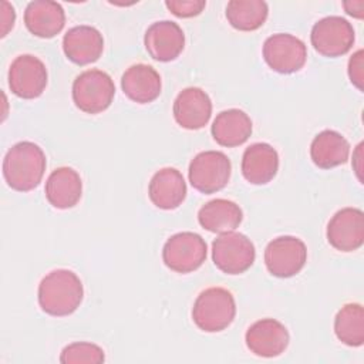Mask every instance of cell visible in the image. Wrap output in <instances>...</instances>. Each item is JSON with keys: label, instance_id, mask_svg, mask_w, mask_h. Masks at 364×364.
Segmentation results:
<instances>
[{"label": "cell", "instance_id": "obj_8", "mask_svg": "<svg viewBox=\"0 0 364 364\" xmlns=\"http://www.w3.org/2000/svg\"><path fill=\"white\" fill-rule=\"evenodd\" d=\"M314 50L324 57H341L347 54L355 40L353 26L340 16H328L318 20L310 34Z\"/></svg>", "mask_w": 364, "mask_h": 364}, {"label": "cell", "instance_id": "obj_15", "mask_svg": "<svg viewBox=\"0 0 364 364\" xmlns=\"http://www.w3.org/2000/svg\"><path fill=\"white\" fill-rule=\"evenodd\" d=\"M173 118L185 129L203 128L212 115V101L209 95L198 88L188 87L182 90L173 101Z\"/></svg>", "mask_w": 364, "mask_h": 364}, {"label": "cell", "instance_id": "obj_10", "mask_svg": "<svg viewBox=\"0 0 364 364\" xmlns=\"http://www.w3.org/2000/svg\"><path fill=\"white\" fill-rule=\"evenodd\" d=\"M266 64L280 74H291L303 68L307 60L306 44L296 36L277 33L266 38L263 44Z\"/></svg>", "mask_w": 364, "mask_h": 364}, {"label": "cell", "instance_id": "obj_6", "mask_svg": "<svg viewBox=\"0 0 364 364\" xmlns=\"http://www.w3.org/2000/svg\"><path fill=\"white\" fill-rule=\"evenodd\" d=\"M232 172L230 159L220 151L199 152L189 164V182L202 193H215L223 189Z\"/></svg>", "mask_w": 364, "mask_h": 364}, {"label": "cell", "instance_id": "obj_1", "mask_svg": "<svg viewBox=\"0 0 364 364\" xmlns=\"http://www.w3.org/2000/svg\"><path fill=\"white\" fill-rule=\"evenodd\" d=\"M84 287L80 277L67 269L50 272L38 284V304L50 316L73 314L81 304Z\"/></svg>", "mask_w": 364, "mask_h": 364}, {"label": "cell", "instance_id": "obj_27", "mask_svg": "<svg viewBox=\"0 0 364 364\" xmlns=\"http://www.w3.org/2000/svg\"><path fill=\"white\" fill-rule=\"evenodd\" d=\"M104 360H105L104 350L94 343H85V341L68 344L67 347H64L60 355V361L64 364H80V363L101 364L104 363Z\"/></svg>", "mask_w": 364, "mask_h": 364}, {"label": "cell", "instance_id": "obj_22", "mask_svg": "<svg viewBox=\"0 0 364 364\" xmlns=\"http://www.w3.org/2000/svg\"><path fill=\"white\" fill-rule=\"evenodd\" d=\"M210 132L219 145L228 148L239 146L245 144L252 134V119L245 111L230 108L216 115Z\"/></svg>", "mask_w": 364, "mask_h": 364}, {"label": "cell", "instance_id": "obj_2", "mask_svg": "<svg viewBox=\"0 0 364 364\" xmlns=\"http://www.w3.org/2000/svg\"><path fill=\"white\" fill-rule=\"evenodd\" d=\"M43 149L30 141L14 144L3 159V176L7 185L18 192H28L38 186L46 171Z\"/></svg>", "mask_w": 364, "mask_h": 364}, {"label": "cell", "instance_id": "obj_29", "mask_svg": "<svg viewBox=\"0 0 364 364\" xmlns=\"http://www.w3.org/2000/svg\"><path fill=\"white\" fill-rule=\"evenodd\" d=\"M363 60H364V51L363 50H358L355 51L350 60H348V77H350V81L360 90L363 91V82H364V64H363Z\"/></svg>", "mask_w": 364, "mask_h": 364}, {"label": "cell", "instance_id": "obj_3", "mask_svg": "<svg viewBox=\"0 0 364 364\" xmlns=\"http://www.w3.org/2000/svg\"><path fill=\"white\" fill-rule=\"evenodd\" d=\"M236 316V303L232 293L223 287H209L195 300L192 309L193 323L206 333L228 328Z\"/></svg>", "mask_w": 364, "mask_h": 364}, {"label": "cell", "instance_id": "obj_28", "mask_svg": "<svg viewBox=\"0 0 364 364\" xmlns=\"http://www.w3.org/2000/svg\"><path fill=\"white\" fill-rule=\"evenodd\" d=\"M165 6L173 16L188 18V17L200 14L206 6V1L205 0H166Z\"/></svg>", "mask_w": 364, "mask_h": 364}, {"label": "cell", "instance_id": "obj_7", "mask_svg": "<svg viewBox=\"0 0 364 364\" xmlns=\"http://www.w3.org/2000/svg\"><path fill=\"white\" fill-rule=\"evenodd\" d=\"M205 239L193 232H179L171 236L162 249V259L168 269L176 273H191L206 260Z\"/></svg>", "mask_w": 364, "mask_h": 364}, {"label": "cell", "instance_id": "obj_16", "mask_svg": "<svg viewBox=\"0 0 364 364\" xmlns=\"http://www.w3.org/2000/svg\"><path fill=\"white\" fill-rule=\"evenodd\" d=\"M63 50L70 61L87 65L97 61L104 50L102 34L91 26H75L63 38Z\"/></svg>", "mask_w": 364, "mask_h": 364}, {"label": "cell", "instance_id": "obj_26", "mask_svg": "<svg viewBox=\"0 0 364 364\" xmlns=\"http://www.w3.org/2000/svg\"><path fill=\"white\" fill-rule=\"evenodd\" d=\"M337 338L350 347H360L364 343V309L358 303L343 306L334 318Z\"/></svg>", "mask_w": 364, "mask_h": 364}, {"label": "cell", "instance_id": "obj_18", "mask_svg": "<svg viewBox=\"0 0 364 364\" xmlns=\"http://www.w3.org/2000/svg\"><path fill=\"white\" fill-rule=\"evenodd\" d=\"M24 23L31 34L41 38H51L64 28L65 13L57 1L34 0L26 7Z\"/></svg>", "mask_w": 364, "mask_h": 364}, {"label": "cell", "instance_id": "obj_23", "mask_svg": "<svg viewBox=\"0 0 364 364\" xmlns=\"http://www.w3.org/2000/svg\"><path fill=\"white\" fill-rule=\"evenodd\" d=\"M350 155L348 141L337 131L318 132L310 145V156L320 169H330L347 162Z\"/></svg>", "mask_w": 364, "mask_h": 364}, {"label": "cell", "instance_id": "obj_25", "mask_svg": "<svg viewBox=\"0 0 364 364\" xmlns=\"http://www.w3.org/2000/svg\"><path fill=\"white\" fill-rule=\"evenodd\" d=\"M269 14L266 1L262 0H230L226 6V18L230 26L240 31L260 28Z\"/></svg>", "mask_w": 364, "mask_h": 364}, {"label": "cell", "instance_id": "obj_5", "mask_svg": "<svg viewBox=\"0 0 364 364\" xmlns=\"http://www.w3.org/2000/svg\"><path fill=\"white\" fill-rule=\"evenodd\" d=\"M256 250L252 240L239 232L220 233L212 243V260L226 274H240L255 262Z\"/></svg>", "mask_w": 364, "mask_h": 364}, {"label": "cell", "instance_id": "obj_24", "mask_svg": "<svg viewBox=\"0 0 364 364\" xmlns=\"http://www.w3.org/2000/svg\"><path fill=\"white\" fill-rule=\"evenodd\" d=\"M243 219L240 206L228 199H213L205 203L198 212L200 226L212 233H225L235 230Z\"/></svg>", "mask_w": 364, "mask_h": 364}, {"label": "cell", "instance_id": "obj_12", "mask_svg": "<svg viewBox=\"0 0 364 364\" xmlns=\"http://www.w3.org/2000/svg\"><path fill=\"white\" fill-rule=\"evenodd\" d=\"M327 240L340 252H354L364 243V213L357 208H343L327 225Z\"/></svg>", "mask_w": 364, "mask_h": 364}, {"label": "cell", "instance_id": "obj_13", "mask_svg": "<svg viewBox=\"0 0 364 364\" xmlns=\"http://www.w3.org/2000/svg\"><path fill=\"white\" fill-rule=\"evenodd\" d=\"M245 341L255 355L272 358L284 353L290 336L280 321L274 318H262L247 328Z\"/></svg>", "mask_w": 364, "mask_h": 364}, {"label": "cell", "instance_id": "obj_11", "mask_svg": "<svg viewBox=\"0 0 364 364\" xmlns=\"http://www.w3.org/2000/svg\"><path fill=\"white\" fill-rule=\"evenodd\" d=\"M47 68L44 63L31 54L16 57L9 70V87L11 92L23 100H34L47 87Z\"/></svg>", "mask_w": 364, "mask_h": 364}, {"label": "cell", "instance_id": "obj_4", "mask_svg": "<svg viewBox=\"0 0 364 364\" xmlns=\"http://www.w3.org/2000/svg\"><path fill=\"white\" fill-rule=\"evenodd\" d=\"M115 95L112 78L101 70H87L77 75L73 82V101L85 114L105 111Z\"/></svg>", "mask_w": 364, "mask_h": 364}, {"label": "cell", "instance_id": "obj_14", "mask_svg": "<svg viewBox=\"0 0 364 364\" xmlns=\"http://www.w3.org/2000/svg\"><path fill=\"white\" fill-rule=\"evenodd\" d=\"M148 54L162 63L175 60L185 47V34L182 28L169 20L152 23L144 37Z\"/></svg>", "mask_w": 364, "mask_h": 364}, {"label": "cell", "instance_id": "obj_20", "mask_svg": "<svg viewBox=\"0 0 364 364\" xmlns=\"http://www.w3.org/2000/svg\"><path fill=\"white\" fill-rule=\"evenodd\" d=\"M148 195L156 208L176 209L186 198V182L178 169L162 168L151 178Z\"/></svg>", "mask_w": 364, "mask_h": 364}, {"label": "cell", "instance_id": "obj_32", "mask_svg": "<svg viewBox=\"0 0 364 364\" xmlns=\"http://www.w3.org/2000/svg\"><path fill=\"white\" fill-rule=\"evenodd\" d=\"M343 7L353 17L363 18L364 16V1H344Z\"/></svg>", "mask_w": 364, "mask_h": 364}, {"label": "cell", "instance_id": "obj_31", "mask_svg": "<svg viewBox=\"0 0 364 364\" xmlns=\"http://www.w3.org/2000/svg\"><path fill=\"white\" fill-rule=\"evenodd\" d=\"M363 146H364V144L360 142L353 154V168H354L355 175L361 183H363Z\"/></svg>", "mask_w": 364, "mask_h": 364}, {"label": "cell", "instance_id": "obj_17", "mask_svg": "<svg viewBox=\"0 0 364 364\" xmlns=\"http://www.w3.org/2000/svg\"><path fill=\"white\" fill-rule=\"evenodd\" d=\"M279 171L277 151L266 144L256 142L245 149L242 156V173L253 185L269 183Z\"/></svg>", "mask_w": 364, "mask_h": 364}, {"label": "cell", "instance_id": "obj_9", "mask_svg": "<svg viewBox=\"0 0 364 364\" xmlns=\"http://www.w3.org/2000/svg\"><path fill=\"white\" fill-rule=\"evenodd\" d=\"M307 247L304 242L294 236H279L269 242L264 250V263L276 277H291L306 264Z\"/></svg>", "mask_w": 364, "mask_h": 364}, {"label": "cell", "instance_id": "obj_30", "mask_svg": "<svg viewBox=\"0 0 364 364\" xmlns=\"http://www.w3.org/2000/svg\"><path fill=\"white\" fill-rule=\"evenodd\" d=\"M14 20H16L14 7L7 1H1V26H3L1 27V37H6L7 33L13 28Z\"/></svg>", "mask_w": 364, "mask_h": 364}, {"label": "cell", "instance_id": "obj_19", "mask_svg": "<svg viewBox=\"0 0 364 364\" xmlns=\"http://www.w3.org/2000/svg\"><path fill=\"white\" fill-rule=\"evenodd\" d=\"M124 94L136 104H148L161 94L162 82L158 71L148 64H134L121 78Z\"/></svg>", "mask_w": 364, "mask_h": 364}, {"label": "cell", "instance_id": "obj_21", "mask_svg": "<svg viewBox=\"0 0 364 364\" xmlns=\"http://www.w3.org/2000/svg\"><path fill=\"white\" fill-rule=\"evenodd\" d=\"M44 192L50 205L57 209H68L81 199L82 182L77 171L70 166H61L50 173Z\"/></svg>", "mask_w": 364, "mask_h": 364}]
</instances>
